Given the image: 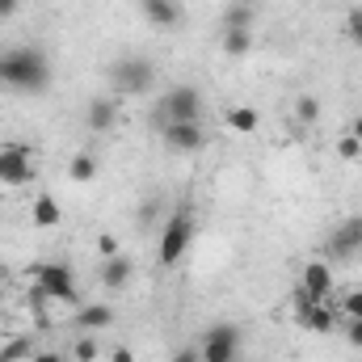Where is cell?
Returning <instances> with one entry per match:
<instances>
[{"mask_svg":"<svg viewBox=\"0 0 362 362\" xmlns=\"http://www.w3.org/2000/svg\"><path fill=\"white\" fill-rule=\"evenodd\" d=\"M110 85H114L118 97H139V93H148L156 85V64L144 59V55H122L110 68Z\"/></svg>","mask_w":362,"mask_h":362,"instance_id":"obj_3","label":"cell"},{"mask_svg":"<svg viewBox=\"0 0 362 362\" xmlns=\"http://www.w3.org/2000/svg\"><path fill=\"white\" fill-rule=\"evenodd\" d=\"M350 135H358V139H362V114L354 118V131H350Z\"/></svg>","mask_w":362,"mask_h":362,"instance_id":"obj_34","label":"cell"},{"mask_svg":"<svg viewBox=\"0 0 362 362\" xmlns=\"http://www.w3.org/2000/svg\"><path fill=\"white\" fill-rule=\"evenodd\" d=\"M223 122H228L236 135H253V131L262 127V114H257L253 105H232V110L223 114Z\"/></svg>","mask_w":362,"mask_h":362,"instance_id":"obj_17","label":"cell"},{"mask_svg":"<svg viewBox=\"0 0 362 362\" xmlns=\"http://www.w3.org/2000/svg\"><path fill=\"white\" fill-rule=\"evenodd\" d=\"M346 341L354 350H362V320H346Z\"/></svg>","mask_w":362,"mask_h":362,"instance_id":"obj_29","label":"cell"},{"mask_svg":"<svg viewBox=\"0 0 362 362\" xmlns=\"http://www.w3.org/2000/svg\"><path fill=\"white\" fill-rule=\"evenodd\" d=\"M299 291L312 295V299H329V291H333V266L320 262V257H312L303 266V274H299Z\"/></svg>","mask_w":362,"mask_h":362,"instance_id":"obj_11","label":"cell"},{"mask_svg":"<svg viewBox=\"0 0 362 362\" xmlns=\"http://www.w3.org/2000/svg\"><path fill=\"white\" fill-rule=\"evenodd\" d=\"M189 245H194V211H189V206H181V211H173V215L165 219L156 262H160L165 270H173V266H181V257H185V249H189Z\"/></svg>","mask_w":362,"mask_h":362,"instance_id":"obj_2","label":"cell"},{"mask_svg":"<svg viewBox=\"0 0 362 362\" xmlns=\"http://www.w3.org/2000/svg\"><path fill=\"white\" fill-rule=\"evenodd\" d=\"M68 177H72V181H81V185L97 181V160H93L89 152H76V156L68 160Z\"/></svg>","mask_w":362,"mask_h":362,"instance_id":"obj_20","label":"cell"},{"mask_svg":"<svg viewBox=\"0 0 362 362\" xmlns=\"http://www.w3.org/2000/svg\"><path fill=\"white\" fill-rule=\"evenodd\" d=\"M38 295L42 299H55V303H76V274L68 262H47L38 266Z\"/></svg>","mask_w":362,"mask_h":362,"instance_id":"obj_5","label":"cell"},{"mask_svg":"<svg viewBox=\"0 0 362 362\" xmlns=\"http://www.w3.org/2000/svg\"><path fill=\"white\" fill-rule=\"evenodd\" d=\"M156 118H160V127L165 122H202V93L194 89V85L169 89L165 101L156 105Z\"/></svg>","mask_w":362,"mask_h":362,"instance_id":"obj_4","label":"cell"},{"mask_svg":"<svg viewBox=\"0 0 362 362\" xmlns=\"http://www.w3.org/2000/svg\"><path fill=\"white\" fill-rule=\"evenodd\" d=\"M160 139H165V148L177 152V156H194V152L206 148L202 122H165V127H160Z\"/></svg>","mask_w":362,"mask_h":362,"instance_id":"obj_9","label":"cell"},{"mask_svg":"<svg viewBox=\"0 0 362 362\" xmlns=\"http://www.w3.org/2000/svg\"><path fill=\"white\" fill-rule=\"evenodd\" d=\"M198 350H202V362H236V350H240V325H232V320L211 325V329L202 333Z\"/></svg>","mask_w":362,"mask_h":362,"instance_id":"obj_6","label":"cell"},{"mask_svg":"<svg viewBox=\"0 0 362 362\" xmlns=\"http://www.w3.org/2000/svg\"><path fill=\"white\" fill-rule=\"evenodd\" d=\"M337 156H341V160H358L362 156V139L358 135H341V139H337Z\"/></svg>","mask_w":362,"mask_h":362,"instance_id":"obj_25","label":"cell"},{"mask_svg":"<svg viewBox=\"0 0 362 362\" xmlns=\"http://www.w3.org/2000/svg\"><path fill=\"white\" fill-rule=\"evenodd\" d=\"M30 362H68V358H64L59 350H38V354H34Z\"/></svg>","mask_w":362,"mask_h":362,"instance_id":"obj_32","label":"cell"},{"mask_svg":"<svg viewBox=\"0 0 362 362\" xmlns=\"http://www.w3.org/2000/svg\"><path fill=\"white\" fill-rule=\"evenodd\" d=\"M253 47H257L253 30H223V55H232V59H245Z\"/></svg>","mask_w":362,"mask_h":362,"instance_id":"obj_18","label":"cell"},{"mask_svg":"<svg viewBox=\"0 0 362 362\" xmlns=\"http://www.w3.org/2000/svg\"><path fill=\"white\" fill-rule=\"evenodd\" d=\"M337 316L341 312H333L325 299H312V295L295 291V325L299 329H308V333H333L337 329Z\"/></svg>","mask_w":362,"mask_h":362,"instance_id":"obj_7","label":"cell"},{"mask_svg":"<svg viewBox=\"0 0 362 362\" xmlns=\"http://www.w3.org/2000/svg\"><path fill=\"white\" fill-rule=\"evenodd\" d=\"M169 362H202V350H198V346H181V350H173Z\"/></svg>","mask_w":362,"mask_h":362,"instance_id":"obj_27","label":"cell"},{"mask_svg":"<svg viewBox=\"0 0 362 362\" xmlns=\"http://www.w3.org/2000/svg\"><path fill=\"white\" fill-rule=\"evenodd\" d=\"M325 253L329 257H354L362 253V215H350L333 228V236L325 240Z\"/></svg>","mask_w":362,"mask_h":362,"instance_id":"obj_10","label":"cell"},{"mask_svg":"<svg viewBox=\"0 0 362 362\" xmlns=\"http://www.w3.org/2000/svg\"><path fill=\"white\" fill-rule=\"evenodd\" d=\"M156 215H160V202H144V206H139V223H144V228L156 223Z\"/></svg>","mask_w":362,"mask_h":362,"instance_id":"obj_30","label":"cell"},{"mask_svg":"<svg viewBox=\"0 0 362 362\" xmlns=\"http://www.w3.org/2000/svg\"><path fill=\"white\" fill-rule=\"evenodd\" d=\"M341 316H346V320H362V291H350V295H346Z\"/></svg>","mask_w":362,"mask_h":362,"instance_id":"obj_26","label":"cell"},{"mask_svg":"<svg viewBox=\"0 0 362 362\" xmlns=\"http://www.w3.org/2000/svg\"><path fill=\"white\" fill-rule=\"evenodd\" d=\"M139 8H144V17H148L156 30H177L181 17H185L177 0H139Z\"/></svg>","mask_w":362,"mask_h":362,"instance_id":"obj_14","label":"cell"},{"mask_svg":"<svg viewBox=\"0 0 362 362\" xmlns=\"http://www.w3.org/2000/svg\"><path fill=\"white\" fill-rule=\"evenodd\" d=\"M30 219H34V228H59V223H64L59 198H55V194H38L34 206H30Z\"/></svg>","mask_w":362,"mask_h":362,"instance_id":"obj_15","label":"cell"},{"mask_svg":"<svg viewBox=\"0 0 362 362\" xmlns=\"http://www.w3.org/2000/svg\"><path fill=\"white\" fill-rule=\"evenodd\" d=\"M316 118H320V97H316V93H303V97L295 101V122H299V127H316Z\"/></svg>","mask_w":362,"mask_h":362,"instance_id":"obj_22","label":"cell"},{"mask_svg":"<svg viewBox=\"0 0 362 362\" xmlns=\"http://www.w3.org/2000/svg\"><path fill=\"white\" fill-rule=\"evenodd\" d=\"M38 350H34V341L30 337H8L4 346H0V362H25V358H34Z\"/></svg>","mask_w":362,"mask_h":362,"instance_id":"obj_21","label":"cell"},{"mask_svg":"<svg viewBox=\"0 0 362 362\" xmlns=\"http://www.w3.org/2000/svg\"><path fill=\"white\" fill-rule=\"evenodd\" d=\"M341 30H346L350 47H358V51H362V4H358V8H350V13H346V25H341Z\"/></svg>","mask_w":362,"mask_h":362,"instance_id":"obj_24","label":"cell"},{"mask_svg":"<svg viewBox=\"0 0 362 362\" xmlns=\"http://www.w3.org/2000/svg\"><path fill=\"white\" fill-rule=\"evenodd\" d=\"M97 253H101V257H114V253H118V240H114L110 232H101V236H97Z\"/></svg>","mask_w":362,"mask_h":362,"instance_id":"obj_28","label":"cell"},{"mask_svg":"<svg viewBox=\"0 0 362 362\" xmlns=\"http://www.w3.org/2000/svg\"><path fill=\"white\" fill-rule=\"evenodd\" d=\"M17 4H21V0H0V21H4V17H13V13H17Z\"/></svg>","mask_w":362,"mask_h":362,"instance_id":"obj_33","label":"cell"},{"mask_svg":"<svg viewBox=\"0 0 362 362\" xmlns=\"http://www.w3.org/2000/svg\"><path fill=\"white\" fill-rule=\"evenodd\" d=\"M105 325H114V308L110 303H81V312H76V329L81 333H97Z\"/></svg>","mask_w":362,"mask_h":362,"instance_id":"obj_16","label":"cell"},{"mask_svg":"<svg viewBox=\"0 0 362 362\" xmlns=\"http://www.w3.org/2000/svg\"><path fill=\"white\" fill-rule=\"evenodd\" d=\"M85 127L93 135H110L118 127V101L114 97H93L89 110H85Z\"/></svg>","mask_w":362,"mask_h":362,"instance_id":"obj_12","label":"cell"},{"mask_svg":"<svg viewBox=\"0 0 362 362\" xmlns=\"http://www.w3.org/2000/svg\"><path fill=\"white\" fill-rule=\"evenodd\" d=\"M131 278H135V262H131L127 253H114V257L101 262V286H105V291H127Z\"/></svg>","mask_w":362,"mask_h":362,"instance_id":"obj_13","label":"cell"},{"mask_svg":"<svg viewBox=\"0 0 362 362\" xmlns=\"http://www.w3.org/2000/svg\"><path fill=\"white\" fill-rule=\"evenodd\" d=\"M72 358H76V362H97V358H101V346H97V337H93V333H81V337H76Z\"/></svg>","mask_w":362,"mask_h":362,"instance_id":"obj_23","label":"cell"},{"mask_svg":"<svg viewBox=\"0 0 362 362\" xmlns=\"http://www.w3.org/2000/svg\"><path fill=\"white\" fill-rule=\"evenodd\" d=\"M34 181V148L30 144H4L0 148V185H25Z\"/></svg>","mask_w":362,"mask_h":362,"instance_id":"obj_8","label":"cell"},{"mask_svg":"<svg viewBox=\"0 0 362 362\" xmlns=\"http://www.w3.org/2000/svg\"><path fill=\"white\" fill-rule=\"evenodd\" d=\"M0 85L17 93H42L51 85V64L34 47H8L0 55Z\"/></svg>","mask_w":362,"mask_h":362,"instance_id":"obj_1","label":"cell"},{"mask_svg":"<svg viewBox=\"0 0 362 362\" xmlns=\"http://www.w3.org/2000/svg\"><path fill=\"white\" fill-rule=\"evenodd\" d=\"M223 30H253V4L236 0L223 8Z\"/></svg>","mask_w":362,"mask_h":362,"instance_id":"obj_19","label":"cell"},{"mask_svg":"<svg viewBox=\"0 0 362 362\" xmlns=\"http://www.w3.org/2000/svg\"><path fill=\"white\" fill-rule=\"evenodd\" d=\"M110 362H135V350L131 346H114L110 350Z\"/></svg>","mask_w":362,"mask_h":362,"instance_id":"obj_31","label":"cell"}]
</instances>
